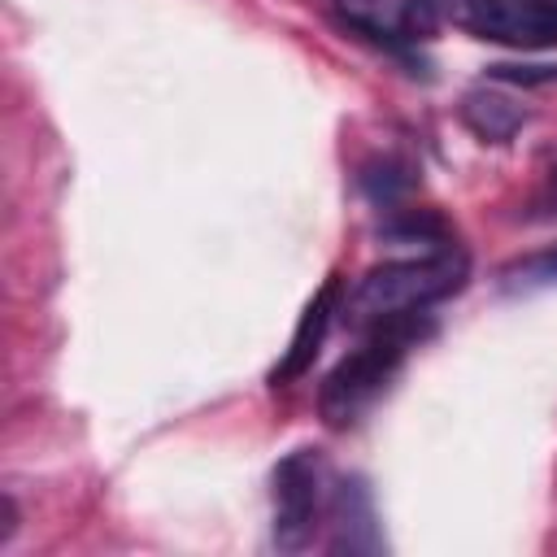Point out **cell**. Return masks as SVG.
<instances>
[{"mask_svg": "<svg viewBox=\"0 0 557 557\" xmlns=\"http://www.w3.org/2000/svg\"><path fill=\"white\" fill-rule=\"evenodd\" d=\"M461 117H466V126H470L474 135L500 144V139H509V135L527 122V109H518V104H509L505 96L479 87V91H466V100H461Z\"/></svg>", "mask_w": 557, "mask_h": 557, "instance_id": "52a82bcc", "label": "cell"}, {"mask_svg": "<svg viewBox=\"0 0 557 557\" xmlns=\"http://www.w3.org/2000/svg\"><path fill=\"white\" fill-rule=\"evenodd\" d=\"M505 283L509 287H548V283H557V248H544V252H531V257L505 265Z\"/></svg>", "mask_w": 557, "mask_h": 557, "instance_id": "ba28073f", "label": "cell"}, {"mask_svg": "<svg viewBox=\"0 0 557 557\" xmlns=\"http://www.w3.org/2000/svg\"><path fill=\"white\" fill-rule=\"evenodd\" d=\"M535 218H557V165L548 170V178L535 196Z\"/></svg>", "mask_w": 557, "mask_h": 557, "instance_id": "9c48e42d", "label": "cell"}, {"mask_svg": "<svg viewBox=\"0 0 557 557\" xmlns=\"http://www.w3.org/2000/svg\"><path fill=\"white\" fill-rule=\"evenodd\" d=\"M335 296H339V274H331V278L322 283V292L309 300V309L300 313L296 335H292L283 361L270 370V383H274V387H287L292 379H300V374L313 366V357H318V348H322V339H326L331 313H335Z\"/></svg>", "mask_w": 557, "mask_h": 557, "instance_id": "8992f818", "label": "cell"}, {"mask_svg": "<svg viewBox=\"0 0 557 557\" xmlns=\"http://www.w3.org/2000/svg\"><path fill=\"white\" fill-rule=\"evenodd\" d=\"M435 22L500 48H553L557 0H426Z\"/></svg>", "mask_w": 557, "mask_h": 557, "instance_id": "3957f363", "label": "cell"}, {"mask_svg": "<svg viewBox=\"0 0 557 557\" xmlns=\"http://www.w3.org/2000/svg\"><path fill=\"white\" fill-rule=\"evenodd\" d=\"M326 4L339 17V26L387 48L422 44L435 30V13L426 0H326Z\"/></svg>", "mask_w": 557, "mask_h": 557, "instance_id": "5b68a950", "label": "cell"}, {"mask_svg": "<svg viewBox=\"0 0 557 557\" xmlns=\"http://www.w3.org/2000/svg\"><path fill=\"white\" fill-rule=\"evenodd\" d=\"M326 500V466L318 448H296L274 470V544L300 548L309 544Z\"/></svg>", "mask_w": 557, "mask_h": 557, "instance_id": "277c9868", "label": "cell"}, {"mask_svg": "<svg viewBox=\"0 0 557 557\" xmlns=\"http://www.w3.org/2000/svg\"><path fill=\"white\" fill-rule=\"evenodd\" d=\"M470 278V257L453 244L444 252H422V257H396L383 261L374 270L361 274V283L352 287L344 313L348 326L370 331L396 318H418L431 305H440L444 296L461 292Z\"/></svg>", "mask_w": 557, "mask_h": 557, "instance_id": "6da1fadb", "label": "cell"}, {"mask_svg": "<svg viewBox=\"0 0 557 557\" xmlns=\"http://www.w3.org/2000/svg\"><path fill=\"white\" fill-rule=\"evenodd\" d=\"M422 339V313L418 318H396L383 326H370L366 339L326 374L322 392H318V409L331 426H348L357 422L392 383V374L400 370V361L409 357V348Z\"/></svg>", "mask_w": 557, "mask_h": 557, "instance_id": "7a4b0ae2", "label": "cell"}]
</instances>
